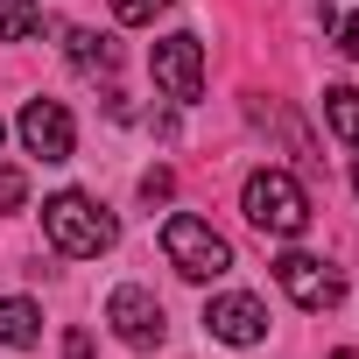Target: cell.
<instances>
[{
  "label": "cell",
  "mask_w": 359,
  "mask_h": 359,
  "mask_svg": "<svg viewBox=\"0 0 359 359\" xmlns=\"http://www.w3.org/2000/svg\"><path fill=\"white\" fill-rule=\"evenodd\" d=\"M64 43H71V64H78L85 78H113V71H120V43H113V36H99V29H71Z\"/></svg>",
  "instance_id": "cell-9"
},
{
  "label": "cell",
  "mask_w": 359,
  "mask_h": 359,
  "mask_svg": "<svg viewBox=\"0 0 359 359\" xmlns=\"http://www.w3.org/2000/svg\"><path fill=\"white\" fill-rule=\"evenodd\" d=\"M162 8H176V0H113V22H127V29H141V22H155Z\"/></svg>",
  "instance_id": "cell-14"
},
{
  "label": "cell",
  "mask_w": 359,
  "mask_h": 359,
  "mask_svg": "<svg viewBox=\"0 0 359 359\" xmlns=\"http://www.w3.org/2000/svg\"><path fill=\"white\" fill-rule=\"evenodd\" d=\"M331 359H359V352H331Z\"/></svg>",
  "instance_id": "cell-19"
},
{
  "label": "cell",
  "mask_w": 359,
  "mask_h": 359,
  "mask_svg": "<svg viewBox=\"0 0 359 359\" xmlns=\"http://www.w3.org/2000/svg\"><path fill=\"white\" fill-rule=\"evenodd\" d=\"M162 254H169V268H176V275H191V282H212V275H226V268H233V247H226L205 219H191V212L162 219Z\"/></svg>",
  "instance_id": "cell-3"
},
{
  "label": "cell",
  "mask_w": 359,
  "mask_h": 359,
  "mask_svg": "<svg viewBox=\"0 0 359 359\" xmlns=\"http://www.w3.org/2000/svg\"><path fill=\"white\" fill-rule=\"evenodd\" d=\"M43 338V310L29 303V296H8V303H0V345H36Z\"/></svg>",
  "instance_id": "cell-10"
},
{
  "label": "cell",
  "mask_w": 359,
  "mask_h": 359,
  "mask_svg": "<svg viewBox=\"0 0 359 359\" xmlns=\"http://www.w3.org/2000/svg\"><path fill=\"white\" fill-rule=\"evenodd\" d=\"M275 282H282L303 310H331V303L345 296L338 268H324V261H310V254H282V261H275Z\"/></svg>",
  "instance_id": "cell-8"
},
{
  "label": "cell",
  "mask_w": 359,
  "mask_h": 359,
  "mask_svg": "<svg viewBox=\"0 0 359 359\" xmlns=\"http://www.w3.org/2000/svg\"><path fill=\"white\" fill-rule=\"evenodd\" d=\"M22 198H29V176L22 169H0V212H15Z\"/></svg>",
  "instance_id": "cell-15"
},
{
  "label": "cell",
  "mask_w": 359,
  "mask_h": 359,
  "mask_svg": "<svg viewBox=\"0 0 359 359\" xmlns=\"http://www.w3.org/2000/svg\"><path fill=\"white\" fill-rule=\"evenodd\" d=\"M240 212H247L261 233H275V240H296V233L310 226V198H303V184H296L289 169H254L247 191H240Z\"/></svg>",
  "instance_id": "cell-2"
},
{
  "label": "cell",
  "mask_w": 359,
  "mask_h": 359,
  "mask_svg": "<svg viewBox=\"0 0 359 359\" xmlns=\"http://www.w3.org/2000/svg\"><path fill=\"white\" fill-rule=\"evenodd\" d=\"M324 36L345 57H359V0H324Z\"/></svg>",
  "instance_id": "cell-12"
},
{
  "label": "cell",
  "mask_w": 359,
  "mask_h": 359,
  "mask_svg": "<svg viewBox=\"0 0 359 359\" xmlns=\"http://www.w3.org/2000/svg\"><path fill=\"white\" fill-rule=\"evenodd\" d=\"M43 233H50V247L71 254V261H99V254L120 240L113 212H106L99 198H85V191H57V198L43 205Z\"/></svg>",
  "instance_id": "cell-1"
},
{
  "label": "cell",
  "mask_w": 359,
  "mask_h": 359,
  "mask_svg": "<svg viewBox=\"0 0 359 359\" xmlns=\"http://www.w3.org/2000/svg\"><path fill=\"white\" fill-rule=\"evenodd\" d=\"M15 127H22V148L43 155V162H71V148H78V127H71V113L57 99H29Z\"/></svg>",
  "instance_id": "cell-5"
},
{
  "label": "cell",
  "mask_w": 359,
  "mask_h": 359,
  "mask_svg": "<svg viewBox=\"0 0 359 359\" xmlns=\"http://www.w3.org/2000/svg\"><path fill=\"white\" fill-rule=\"evenodd\" d=\"M205 331L219 338V345H261L268 338V303L261 296H212L205 303Z\"/></svg>",
  "instance_id": "cell-7"
},
{
  "label": "cell",
  "mask_w": 359,
  "mask_h": 359,
  "mask_svg": "<svg viewBox=\"0 0 359 359\" xmlns=\"http://www.w3.org/2000/svg\"><path fill=\"white\" fill-rule=\"evenodd\" d=\"M148 71H155V85L176 99V106H198L205 99V43L184 29V36H162L155 43V57H148Z\"/></svg>",
  "instance_id": "cell-4"
},
{
  "label": "cell",
  "mask_w": 359,
  "mask_h": 359,
  "mask_svg": "<svg viewBox=\"0 0 359 359\" xmlns=\"http://www.w3.org/2000/svg\"><path fill=\"white\" fill-rule=\"evenodd\" d=\"M169 191H176V176H169V169H148V176H141V198H148V205H162Z\"/></svg>",
  "instance_id": "cell-16"
},
{
  "label": "cell",
  "mask_w": 359,
  "mask_h": 359,
  "mask_svg": "<svg viewBox=\"0 0 359 359\" xmlns=\"http://www.w3.org/2000/svg\"><path fill=\"white\" fill-rule=\"evenodd\" d=\"M36 0H0V43H29L36 36Z\"/></svg>",
  "instance_id": "cell-13"
},
{
  "label": "cell",
  "mask_w": 359,
  "mask_h": 359,
  "mask_svg": "<svg viewBox=\"0 0 359 359\" xmlns=\"http://www.w3.org/2000/svg\"><path fill=\"white\" fill-rule=\"evenodd\" d=\"M64 359H92V338H85V331H71V338H64Z\"/></svg>",
  "instance_id": "cell-17"
},
{
  "label": "cell",
  "mask_w": 359,
  "mask_h": 359,
  "mask_svg": "<svg viewBox=\"0 0 359 359\" xmlns=\"http://www.w3.org/2000/svg\"><path fill=\"white\" fill-rule=\"evenodd\" d=\"M106 324L120 331V345H134V352H148V345H162V303L148 296V289H113L106 296Z\"/></svg>",
  "instance_id": "cell-6"
},
{
  "label": "cell",
  "mask_w": 359,
  "mask_h": 359,
  "mask_svg": "<svg viewBox=\"0 0 359 359\" xmlns=\"http://www.w3.org/2000/svg\"><path fill=\"white\" fill-rule=\"evenodd\" d=\"M352 191H359V162H352Z\"/></svg>",
  "instance_id": "cell-18"
},
{
  "label": "cell",
  "mask_w": 359,
  "mask_h": 359,
  "mask_svg": "<svg viewBox=\"0 0 359 359\" xmlns=\"http://www.w3.org/2000/svg\"><path fill=\"white\" fill-rule=\"evenodd\" d=\"M0 134H8V127H0Z\"/></svg>",
  "instance_id": "cell-20"
},
{
  "label": "cell",
  "mask_w": 359,
  "mask_h": 359,
  "mask_svg": "<svg viewBox=\"0 0 359 359\" xmlns=\"http://www.w3.org/2000/svg\"><path fill=\"white\" fill-rule=\"evenodd\" d=\"M324 120L345 148H359V92L352 85H324Z\"/></svg>",
  "instance_id": "cell-11"
}]
</instances>
